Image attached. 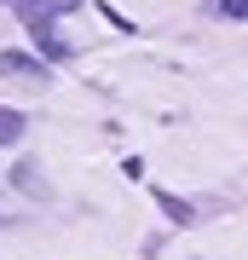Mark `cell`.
Returning a JSON list of instances; mask_svg holds the SVG:
<instances>
[{"mask_svg":"<svg viewBox=\"0 0 248 260\" xmlns=\"http://www.w3.org/2000/svg\"><path fill=\"white\" fill-rule=\"evenodd\" d=\"M64 12H75V0H18V18L29 29H46V18H64Z\"/></svg>","mask_w":248,"mask_h":260,"instance_id":"6da1fadb","label":"cell"},{"mask_svg":"<svg viewBox=\"0 0 248 260\" xmlns=\"http://www.w3.org/2000/svg\"><path fill=\"white\" fill-rule=\"evenodd\" d=\"M150 197H156V203H162V214H167V220H179V225H191V203H179L173 191H150Z\"/></svg>","mask_w":248,"mask_h":260,"instance_id":"7a4b0ae2","label":"cell"},{"mask_svg":"<svg viewBox=\"0 0 248 260\" xmlns=\"http://www.w3.org/2000/svg\"><path fill=\"white\" fill-rule=\"evenodd\" d=\"M12 139H23V116L0 104V145H12Z\"/></svg>","mask_w":248,"mask_h":260,"instance_id":"3957f363","label":"cell"},{"mask_svg":"<svg viewBox=\"0 0 248 260\" xmlns=\"http://www.w3.org/2000/svg\"><path fill=\"white\" fill-rule=\"evenodd\" d=\"M220 12H225V18H248V0H225Z\"/></svg>","mask_w":248,"mask_h":260,"instance_id":"277c9868","label":"cell"}]
</instances>
